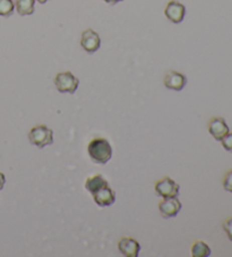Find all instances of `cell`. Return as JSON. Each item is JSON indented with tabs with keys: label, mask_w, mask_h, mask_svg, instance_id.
I'll list each match as a JSON object with an SVG mask.
<instances>
[{
	"label": "cell",
	"mask_w": 232,
	"mask_h": 257,
	"mask_svg": "<svg viewBox=\"0 0 232 257\" xmlns=\"http://www.w3.org/2000/svg\"><path fill=\"white\" fill-rule=\"evenodd\" d=\"M55 84L57 90L60 93H70V94H73L78 88L79 81L70 72H62L57 74Z\"/></svg>",
	"instance_id": "cell-3"
},
{
	"label": "cell",
	"mask_w": 232,
	"mask_h": 257,
	"mask_svg": "<svg viewBox=\"0 0 232 257\" xmlns=\"http://www.w3.org/2000/svg\"><path fill=\"white\" fill-rule=\"evenodd\" d=\"M179 185L170 177H164L155 184V193L163 198L177 197L179 195Z\"/></svg>",
	"instance_id": "cell-4"
},
{
	"label": "cell",
	"mask_w": 232,
	"mask_h": 257,
	"mask_svg": "<svg viewBox=\"0 0 232 257\" xmlns=\"http://www.w3.org/2000/svg\"><path fill=\"white\" fill-rule=\"evenodd\" d=\"M37 2H39L40 4H46L48 0H37Z\"/></svg>",
	"instance_id": "cell-21"
},
{
	"label": "cell",
	"mask_w": 232,
	"mask_h": 257,
	"mask_svg": "<svg viewBox=\"0 0 232 257\" xmlns=\"http://www.w3.org/2000/svg\"><path fill=\"white\" fill-rule=\"evenodd\" d=\"M81 46L88 54H93V52L97 51L101 46L99 34L91 29L84 31L81 38Z\"/></svg>",
	"instance_id": "cell-5"
},
{
	"label": "cell",
	"mask_w": 232,
	"mask_h": 257,
	"mask_svg": "<svg viewBox=\"0 0 232 257\" xmlns=\"http://www.w3.org/2000/svg\"><path fill=\"white\" fill-rule=\"evenodd\" d=\"M5 183H6L5 175H4L3 172H0V189L4 188V186H5Z\"/></svg>",
	"instance_id": "cell-19"
},
{
	"label": "cell",
	"mask_w": 232,
	"mask_h": 257,
	"mask_svg": "<svg viewBox=\"0 0 232 257\" xmlns=\"http://www.w3.org/2000/svg\"><path fill=\"white\" fill-rule=\"evenodd\" d=\"M29 139L33 145L43 149L53 143V132L46 125H38L30 131Z\"/></svg>",
	"instance_id": "cell-2"
},
{
	"label": "cell",
	"mask_w": 232,
	"mask_h": 257,
	"mask_svg": "<svg viewBox=\"0 0 232 257\" xmlns=\"http://www.w3.org/2000/svg\"><path fill=\"white\" fill-rule=\"evenodd\" d=\"M119 251L126 257H137L140 255L141 245L136 239L131 237H124L118 242Z\"/></svg>",
	"instance_id": "cell-8"
},
{
	"label": "cell",
	"mask_w": 232,
	"mask_h": 257,
	"mask_svg": "<svg viewBox=\"0 0 232 257\" xmlns=\"http://www.w3.org/2000/svg\"><path fill=\"white\" fill-rule=\"evenodd\" d=\"M181 203L177 197L163 198V201L159 204L160 213L163 218H173L181 210Z\"/></svg>",
	"instance_id": "cell-6"
},
{
	"label": "cell",
	"mask_w": 232,
	"mask_h": 257,
	"mask_svg": "<svg viewBox=\"0 0 232 257\" xmlns=\"http://www.w3.org/2000/svg\"><path fill=\"white\" fill-rule=\"evenodd\" d=\"M87 152L92 161L99 163V165H105L112 157V148H111L109 141L102 139V137H97L90 142L87 146Z\"/></svg>",
	"instance_id": "cell-1"
},
{
	"label": "cell",
	"mask_w": 232,
	"mask_h": 257,
	"mask_svg": "<svg viewBox=\"0 0 232 257\" xmlns=\"http://www.w3.org/2000/svg\"><path fill=\"white\" fill-rule=\"evenodd\" d=\"M191 255L193 257H208L211 255V248L204 241H195L191 246Z\"/></svg>",
	"instance_id": "cell-14"
},
{
	"label": "cell",
	"mask_w": 232,
	"mask_h": 257,
	"mask_svg": "<svg viewBox=\"0 0 232 257\" xmlns=\"http://www.w3.org/2000/svg\"><path fill=\"white\" fill-rule=\"evenodd\" d=\"M223 188H224L226 192L232 193V169L229 170L223 177V181H222Z\"/></svg>",
	"instance_id": "cell-16"
},
{
	"label": "cell",
	"mask_w": 232,
	"mask_h": 257,
	"mask_svg": "<svg viewBox=\"0 0 232 257\" xmlns=\"http://www.w3.org/2000/svg\"><path fill=\"white\" fill-rule=\"evenodd\" d=\"M92 195L94 202L101 207L111 206L115 202V194L113 190L109 187V185L105 186L103 188H101L100 190H97L96 193Z\"/></svg>",
	"instance_id": "cell-11"
},
{
	"label": "cell",
	"mask_w": 232,
	"mask_h": 257,
	"mask_svg": "<svg viewBox=\"0 0 232 257\" xmlns=\"http://www.w3.org/2000/svg\"><path fill=\"white\" fill-rule=\"evenodd\" d=\"M105 3H108V4H110V5H114V4H117V3H119V2H122V0H104Z\"/></svg>",
	"instance_id": "cell-20"
},
{
	"label": "cell",
	"mask_w": 232,
	"mask_h": 257,
	"mask_svg": "<svg viewBox=\"0 0 232 257\" xmlns=\"http://www.w3.org/2000/svg\"><path fill=\"white\" fill-rule=\"evenodd\" d=\"M15 5L13 0H0V16L10 17L13 15Z\"/></svg>",
	"instance_id": "cell-15"
},
{
	"label": "cell",
	"mask_w": 232,
	"mask_h": 257,
	"mask_svg": "<svg viewBox=\"0 0 232 257\" xmlns=\"http://www.w3.org/2000/svg\"><path fill=\"white\" fill-rule=\"evenodd\" d=\"M164 14H166L167 19L169 21H171L172 23L179 24L184 21L186 8L182 4L176 2V0H171V2L168 3L166 11H164Z\"/></svg>",
	"instance_id": "cell-7"
},
{
	"label": "cell",
	"mask_w": 232,
	"mask_h": 257,
	"mask_svg": "<svg viewBox=\"0 0 232 257\" xmlns=\"http://www.w3.org/2000/svg\"><path fill=\"white\" fill-rule=\"evenodd\" d=\"M223 229H224L229 240L232 241V218H229L223 222Z\"/></svg>",
	"instance_id": "cell-18"
},
{
	"label": "cell",
	"mask_w": 232,
	"mask_h": 257,
	"mask_svg": "<svg viewBox=\"0 0 232 257\" xmlns=\"http://www.w3.org/2000/svg\"><path fill=\"white\" fill-rule=\"evenodd\" d=\"M222 143V146L224 148L227 152L232 153V132L229 131V133L223 137V139L220 141Z\"/></svg>",
	"instance_id": "cell-17"
},
{
	"label": "cell",
	"mask_w": 232,
	"mask_h": 257,
	"mask_svg": "<svg viewBox=\"0 0 232 257\" xmlns=\"http://www.w3.org/2000/svg\"><path fill=\"white\" fill-rule=\"evenodd\" d=\"M186 84L187 78L185 75L175 72V70H170L164 76V85L167 88H170V90L181 91L186 86Z\"/></svg>",
	"instance_id": "cell-10"
},
{
	"label": "cell",
	"mask_w": 232,
	"mask_h": 257,
	"mask_svg": "<svg viewBox=\"0 0 232 257\" xmlns=\"http://www.w3.org/2000/svg\"><path fill=\"white\" fill-rule=\"evenodd\" d=\"M108 185H109L108 181H106L103 178V176H101V175H95V176L88 177V178L85 181V188L91 194L96 193L97 190H100L101 188H103Z\"/></svg>",
	"instance_id": "cell-12"
},
{
	"label": "cell",
	"mask_w": 232,
	"mask_h": 257,
	"mask_svg": "<svg viewBox=\"0 0 232 257\" xmlns=\"http://www.w3.org/2000/svg\"><path fill=\"white\" fill-rule=\"evenodd\" d=\"M35 0H17L16 11L21 16L32 15L34 13Z\"/></svg>",
	"instance_id": "cell-13"
},
{
	"label": "cell",
	"mask_w": 232,
	"mask_h": 257,
	"mask_svg": "<svg viewBox=\"0 0 232 257\" xmlns=\"http://www.w3.org/2000/svg\"><path fill=\"white\" fill-rule=\"evenodd\" d=\"M208 132L216 141H221L227 133H229V127H227L225 120L221 117H214L209 120Z\"/></svg>",
	"instance_id": "cell-9"
}]
</instances>
